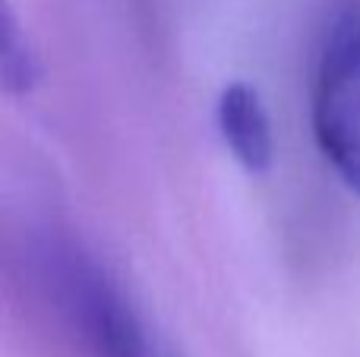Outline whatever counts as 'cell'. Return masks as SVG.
Instances as JSON below:
<instances>
[{"instance_id": "obj_1", "label": "cell", "mask_w": 360, "mask_h": 357, "mask_svg": "<svg viewBox=\"0 0 360 357\" xmlns=\"http://www.w3.org/2000/svg\"><path fill=\"white\" fill-rule=\"evenodd\" d=\"M41 285L82 357H174L105 263L57 240L38 253Z\"/></svg>"}, {"instance_id": "obj_2", "label": "cell", "mask_w": 360, "mask_h": 357, "mask_svg": "<svg viewBox=\"0 0 360 357\" xmlns=\"http://www.w3.org/2000/svg\"><path fill=\"white\" fill-rule=\"evenodd\" d=\"M313 133L326 162L360 196V13L332 25L313 79Z\"/></svg>"}, {"instance_id": "obj_3", "label": "cell", "mask_w": 360, "mask_h": 357, "mask_svg": "<svg viewBox=\"0 0 360 357\" xmlns=\"http://www.w3.org/2000/svg\"><path fill=\"white\" fill-rule=\"evenodd\" d=\"M215 120L224 145L250 174H266L272 168L275 158L272 120H269L256 86H250V82L224 86L215 105Z\"/></svg>"}, {"instance_id": "obj_4", "label": "cell", "mask_w": 360, "mask_h": 357, "mask_svg": "<svg viewBox=\"0 0 360 357\" xmlns=\"http://www.w3.org/2000/svg\"><path fill=\"white\" fill-rule=\"evenodd\" d=\"M0 73H4L6 92L13 95H29L41 79L38 54L10 4H4V19H0Z\"/></svg>"}]
</instances>
